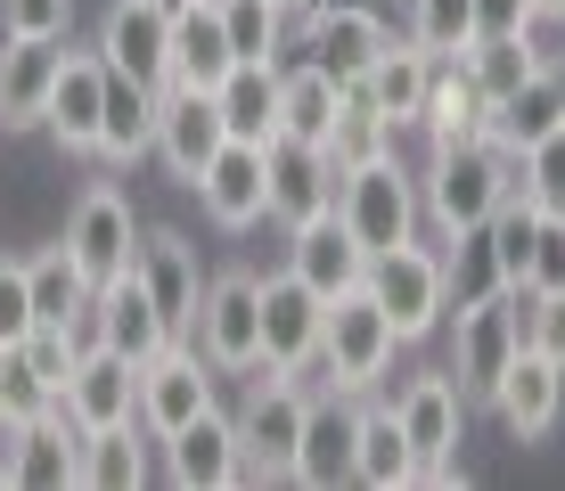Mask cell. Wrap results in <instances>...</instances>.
Instances as JSON below:
<instances>
[{
    "mask_svg": "<svg viewBox=\"0 0 565 491\" xmlns=\"http://www.w3.org/2000/svg\"><path fill=\"white\" fill-rule=\"evenodd\" d=\"M402 33L426 57H467V42H476V0H402Z\"/></svg>",
    "mask_w": 565,
    "mask_h": 491,
    "instance_id": "cell-39",
    "label": "cell"
},
{
    "mask_svg": "<svg viewBox=\"0 0 565 491\" xmlns=\"http://www.w3.org/2000/svg\"><path fill=\"white\" fill-rule=\"evenodd\" d=\"M90 50L107 57V74H131V83L164 90V74H172V0H107Z\"/></svg>",
    "mask_w": 565,
    "mask_h": 491,
    "instance_id": "cell-13",
    "label": "cell"
},
{
    "mask_svg": "<svg viewBox=\"0 0 565 491\" xmlns=\"http://www.w3.org/2000/svg\"><path fill=\"white\" fill-rule=\"evenodd\" d=\"M344 107V83H328L311 57H296V66H279V140H328V124H337Z\"/></svg>",
    "mask_w": 565,
    "mask_h": 491,
    "instance_id": "cell-35",
    "label": "cell"
},
{
    "mask_svg": "<svg viewBox=\"0 0 565 491\" xmlns=\"http://www.w3.org/2000/svg\"><path fill=\"white\" fill-rule=\"evenodd\" d=\"M353 483H369V491H411L418 483V450L402 435L394 402H369V393H361V435H353Z\"/></svg>",
    "mask_w": 565,
    "mask_h": 491,
    "instance_id": "cell-31",
    "label": "cell"
},
{
    "mask_svg": "<svg viewBox=\"0 0 565 491\" xmlns=\"http://www.w3.org/2000/svg\"><path fill=\"white\" fill-rule=\"evenodd\" d=\"M385 42H394V25H385L369 0H311L296 17V50L328 74V83H361Z\"/></svg>",
    "mask_w": 565,
    "mask_h": 491,
    "instance_id": "cell-10",
    "label": "cell"
},
{
    "mask_svg": "<svg viewBox=\"0 0 565 491\" xmlns=\"http://www.w3.org/2000/svg\"><path fill=\"white\" fill-rule=\"evenodd\" d=\"M369 295L385 303L402 344H426L443 320H451V254L426 246V238H402L385 254H369Z\"/></svg>",
    "mask_w": 565,
    "mask_h": 491,
    "instance_id": "cell-4",
    "label": "cell"
},
{
    "mask_svg": "<svg viewBox=\"0 0 565 491\" xmlns=\"http://www.w3.org/2000/svg\"><path fill=\"white\" fill-rule=\"evenodd\" d=\"M156 450H164V483H181V491H238L246 483V442L222 402L205 418H189L181 435H164Z\"/></svg>",
    "mask_w": 565,
    "mask_h": 491,
    "instance_id": "cell-14",
    "label": "cell"
},
{
    "mask_svg": "<svg viewBox=\"0 0 565 491\" xmlns=\"http://www.w3.org/2000/svg\"><path fill=\"white\" fill-rule=\"evenodd\" d=\"M337 222L353 230L369 254H385V246L418 238V230H426L418 164H402V148H385V156H369V164L337 172Z\"/></svg>",
    "mask_w": 565,
    "mask_h": 491,
    "instance_id": "cell-3",
    "label": "cell"
},
{
    "mask_svg": "<svg viewBox=\"0 0 565 491\" xmlns=\"http://www.w3.org/2000/svg\"><path fill=\"white\" fill-rule=\"evenodd\" d=\"M402 140V131L394 124H385V115L377 107H369V98L353 90V83H344V107H337V124H328V164H337V172H353V164H369V156H385V148H394Z\"/></svg>",
    "mask_w": 565,
    "mask_h": 491,
    "instance_id": "cell-38",
    "label": "cell"
},
{
    "mask_svg": "<svg viewBox=\"0 0 565 491\" xmlns=\"http://www.w3.org/2000/svg\"><path fill=\"white\" fill-rule=\"evenodd\" d=\"M541 9L533 0H476V33H533Z\"/></svg>",
    "mask_w": 565,
    "mask_h": 491,
    "instance_id": "cell-47",
    "label": "cell"
},
{
    "mask_svg": "<svg viewBox=\"0 0 565 491\" xmlns=\"http://www.w3.org/2000/svg\"><path fill=\"white\" fill-rule=\"evenodd\" d=\"M451 377L467 393V409H483L492 402V385L509 377V361L524 352V328H516V303H509V287H492V295H467V303H451Z\"/></svg>",
    "mask_w": 565,
    "mask_h": 491,
    "instance_id": "cell-7",
    "label": "cell"
},
{
    "mask_svg": "<svg viewBox=\"0 0 565 491\" xmlns=\"http://www.w3.org/2000/svg\"><path fill=\"white\" fill-rule=\"evenodd\" d=\"M140 230H148V222L131 213L124 189H115V181H90L83 196H74V213H66V254L83 263L90 287H107V279H124V270H131Z\"/></svg>",
    "mask_w": 565,
    "mask_h": 491,
    "instance_id": "cell-11",
    "label": "cell"
},
{
    "mask_svg": "<svg viewBox=\"0 0 565 491\" xmlns=\"http://www.w3.org/2000/svg\"><path fill=\"white\" fill-rule=\"evenodd\" d=\"M230 66H238V50H230L222 0H172V74H164V90H213Z\"/></svg>",
    "mask_w": 565,
    "mask_h": 491,
    "instance_id": "cell-25",
    "label": "cell"
},
{
    "mask_svg": "<svg viewBox=\"0 0 565 491\" xmlns=\"http://www.w3.org/2000/svg\"><path fill=\"white\" fill-rule=\"evenodd\" d=\"M541 57H550V50H541L533 33H476V42H467V74H476V90L500 107V98L541 66Z\"/></svg>",
    "mask_w": 565,
    "mask_h": 491,
    "instance_id": "cell-37",
    "label": "cell"
},
{
    "mask_svg": "<svg viewBox=\"0 0 565 491\" xmlns=\"http://www.w3.org/2000/svg\"><path fill=\"white\" fill-rule=\"evenodd\" d=\"M74 476H83V426L57 402L9 426V483L17 491H66Z\"/></svg>",
    "mask_w": 565,
    "mask_h": 491,
    "instance_id": "cell-20",
    "label": "cell"
},
{
    "mask_svg": "<svg viewBox=\"0 0 565 491\" xmlns=\"http://www.w3.org/2000/svg\"><path fill=\"white\" fill-rule=\"evenodd\" d=\"M9 426H17V409L0 402V483H9Z\"/></svg>",
    "mask_w": 565,
    "mask_h": 491,
    "instance_id": "cell-48",
    "label": "cell"
},
{
    "mask_svg": "<svg viewBox=\"0 0 565 491\" xmlns=\"http://www.w3.org/2000/svg\"><path fill=\"white\" fill-rule=\"evenodd\" d=\"M222 25H230V50L238 57H270V66H279V57L296 50V17L270 9V0H222Z\"/></svg>",
    "mask_w": 565,
    "mask_h": 491,
    "instance_id": "cell-40",
    "label": "cell"
},
{
    "mask_svg": "<svg viewBox=\"0 0 565 491\" xmlns=\"http://www.w3.org/2000/svg\"><path fill=\"white\" fill-rule=\"evenodd\" d=\"M418 140L426 148H451V140H476V131H492V98L476 90V74H467V57H435V74H426V98H418Z\"/></svg>",
    "mask_w": 565,
    "mask_h": 491,
    "instance_id": "cell-26",
    "label": "cell"
},
{
    "mask_svg": "<svg viewBox=\"0 0 565 491\" xmlns=\"http://www.w3.org/2000/svg\"><path fill=\"white\" fill-rule=\"evenodd\" d=\"M516 196L541 222H565V131H550V140H533L516 156Z\"/></svg>",
    "mask_w": 565,
    "mask_h": 491,
    "instance_id": "cell-42",
    "label": "cell"
},
{
    "mask_svg": "<svg viewBox=\"0 0 565 491\" xmlns=\"http://www.w3.org/2000/svg\"><path fill=\"white\" fill-rule=\"evenodd\" d=\"M524 287H541V295L565 287V222H541L533 230V270H524Z\"/></svg>",
    "mask_w": 565,
    "mask_h": 491,
    "instance_id": "cell-46",
    "label": "cell"
},
{
    "mask_svg": "<svg viewBox=\"0 0 565 491\" xmlns=\"http://www.w3.org/2000/svg\"><path fill=\"white\" fill-rule=\"evenodd\" d=\"M213 385H222V369H213L189 337L156 344L140 361V426H148V442H164V435H181L189 418H205Z\"/></svg>",
    "mask_w": 565,
    "mask_h": 491,
    "instance_id": "cell-9",
    "label": "cell"
},
{
    "mask_svg": "<svg viewBox=\"0 0 565 491\" xmlns=\"http://www.w3.org/2000/svg\"><path fill=\"white\" fill-rule=\"evenodd\" d=\"M533 9H541V25H550V17H565V0H533Z\"/></svg>",
    "mask_w": 565,
    "mask_h": 491,
    "instance_id": "cell-49",
    "label": "cell"
},
{
    "mask_svg": "<svg viewBox=\"0 0 565 491\" xmlns=\"http://www.w3.org/2000/svg\"><path fill=\"white\" fill-rule=\"evenodd\" d=\"M156 107H164V90L131 83V74H107V107H99V156L107 164L156 156Z\"/></svg>",
    "mask_w": 565,
    "mask_h": 491,
    "instance_id": "cell-34",
    "label": "cell"
},
{
    "mask_svg": "<svg viewBox=\"0 0 565 491\" xmlns=\"http://www.w3.org/2000/svg\"><path fill=\"white\" fill-rule=\"evenodd\" d=\"M320 295H311L296 270H263V369L279 377H311L320 369Z\"/></svg>",
    "mask_w": 565,
    "mask_h": 491,
    "instance_id": "cell-12",
    "label": "cell"
},
{
    "mask_svg": "<svg viewBox=\"0 0 565 491\" xmlns=\"http://www.w3.org/2000/svg\"><path fill=\"white\" fill-rule=\"evenodd\" d=\"M99 107H107V57L90 42H66V66H57L50 107H42V131L66 156H99Z\"/></svg>",
    "mask_w": 565,
    "mask_h": 491,
    "instance_id": "cell-18",
    "label": "cell"
},
{
    "mask_svg": "<svg viewBox=\"0 0 565 491\" xmlns=\"http://www.w3.org/2000/svg\"><path fill=\"white\" fill-rule=\"evenodd\" d=\"M198 205H205L213 230H255L263 222V148L222 140V156L198 172Z\"/></svg>",
    "mask_w": 565,
    "mask_h": 491,
    "instance_id": "cell-27",
    "label": "cell"
},
{
    "mask_svg": "<svg viewBox=\"0 0 565 491\" xmlns=\"http://www.w3.org/2000/svg\"><path fill=\"white\" fill-rule=\"evenodd\" d=\"M57 409H66L83 435H90V426L140 418V361H131V352H115V344H90L83 361H74L66 393H57Z\"/></svg>",
    "mask_w": 565,
    "mask_h": 491,
    "instance_id": "cell-21",
    "label": "cell"
},
{
    "mask_svg": "<svg viewBox=\"0 0 565 491\" xmlns=\"http://www.w3.org/2000/svg\"><path fill=\"white\" fill-rule=\"evenodd\" d=\"M287 270H296V279L328 303V295H344V287L369 279V246L337 222V205H328V213H311V222L287 230Z\"/></svg>",
    "mask_w": 565,
    "mask_h": 491,
    "instance_id": "cell-23",
    "label": "cell"
},
{
    "mask_svg": "<svg viewBox=\"0 0 565 491\" xmlns=\"http://www.w3.org/2000/svg\"><path fill=\"white\" fill-rule=\"evenodd\" d=\"M394 418L418 450V483H467L459 476V442H467V393L451 369H418L394 385Z\"/></svg>",
    "mask_w": 565,
    "mask_h": 491,
    "instance_id": "cell-6",
    "label": "cell"
},
{
    "mask_svg": "<svg viewBox=\"0 0 565 491\" xmlns=\"http://www.w3.org/2000/svg\"><path fill=\"white\" fill-rule=\"evenodd\" d=\"M0 33H74V0H0Z\"/></svg>",
    "mask_w": 565,
    "mask_h": 491,
    "instance_id": "cell-45",
    "label": "cell"
},
{
    "mask_svg": "<svg viewBox=\"0 0 565 491\" xmlns=\"http://www.w3.org/2000/svg\"><path fill=\"white\" fill-rule=\"evenodd\" d=\"M533 230H541V213H533V205H524V196L509 189V196H500V213L483 222V246H492L500 287H524V270H533Z\"/></svg>",
    "mask_w": 565,
    "mask_h": 491,
    "instance_id": "cell-41",
    "label": "cell"
},
{
    "mask_svg": "<svg viewBox=\"0 0 565 491\" xmlns=\"http://www.w3.org/2000/svg\"><path fill=\"white\" fill-rule=\"evenodd\" d=\"M516 303V328H524V352H541V361L565 369V287L541 295V287H509Z\"/></svg>",
    "mask_w": 565,
    "mask_h": 491,
    "instance_id": "cell-43",
    "label": "cell"
},
{
    "mask_svg": "<svg viewBox=\"0 0 565 491\" xmlns=\"http://www.w3.org/2000/svg\"><path fill=\"white\" fill-rule=\"evenodd\" d=\"M509 189H516V148H500L492 131L451 140V148H426V164H418V205H426V230H435V238L483 230Z\"/></svg>",
    "mask_w": 565,
    "mask_h": 491,
    "instance_id": "cell-1",
    "label": "cell"
},
{
    "mask_svg": "<svg viewBox=\"0 0 565 491\" xmlns=\"http://www.w3.org/2000/svg\"><path fill=\"white\" fill-rule=\"evenodd\" d=\"M426 74H435V57H426L411 33H402V42H385V50H377V66H369L353 90H361L394 131H411V124H418V98H426Z\"/></svg>",
    "mask_w": 565,
    "mask_h": 491,
    "instance_id": "cell-33",
    "label": "cell"
},
{
    "mask_svg": "<svg viewBox=\"0 0 565 491\" xmlns=\"http://www.w3.org/2000/svg\"><path fill=\"white\" fill-rule=\"evenodd\" d=\"M311 393L303 377H279V369H255L238 402V442H246V483H287V459H296Z\"/></svg>",
    "mask_w": 565,
    "mask_h": 491,
    "instance_id": "cell-8",
    "label": "cell"
},
{
    "mask_svg": "<svg viewBox=\"0 0 565 491\" xmlns=\"http://www.w3.org/2000/svg\"><path fill=\"white\" fill-rule=\"evenodd\" d=\"M353 435H361V402L353 393H311L296 459H287V483H303V491L353 483Z\"/></svg>",
    "mask_w": 565,
    "mask_h": 491,
    "instance_id": "cell-19",
    "label": "cell"
},
{
    "mask_svg": "<svg viewBox=\"0 0 565 491\" xmlns=\"http://www.w3.org/2000/svg\"><path fill=\"white\" fill-rule=\"evenodd\" d=\"M189 344H198L222 377H255L263 369V270H205Z\"/></svg>",
    "mask_w": 565,
    "mask_h": 491,
    "instance_id": "cell-5",
    "label": "cell"
},
{
    "mask_svg": "<svg viewBox=\"0 0 565 491\" xmlns=\"http://www.w3.org/2000/svg\"><path fill=\"white\" fill-rule=\"evenodd\" d=\"M131 270H140L148 303L164 311V328H172V337H189V328H198V295H205V263H198V246H189V230H172V222L140 230Z\"/></svg>",
    "mask_w": 565,
    "mask_h": 491,
    "instance_id": "cell-15",
    "label": "cell"
},
{
    "mask_svg": "<svg viewBox=\"0 0 565 491\" xmlns=\"http://www.w3.org/2000/svg\"><path fill=\"white\" fill-rule=\"evenodd\" d=\"M483 409H492V418L509 426L516 442H550L557 418H565V369L541 361V352H516L509 377L492 385V402H483Z\"/></svg>",
    "mask_w": 565,
    "mask_h": 491,
    "instance_id": "cell-24",
    "label": "cell"
},
{
    "mask_svg": "<svg viewBox=\"0 0 565 491\" xmlns=\"http://www.w3.org/2000/svg\"><path fill=\"white\" fill-rule=\"evenodd\" d=\"M279 66H287V57H279ZM279 66H270V57H238V66L213 83V107H222L230 140H255V148L279 140Z\"/></svg>",
    "mask_w": 565,
    "mask_h": 491,
    "instance_id": "cell-28",
    "label": "cell"
},
{
    "mask_svg": "<svg viewBox=\"0 0 565 491\" xmlns=\"http://www.w3.org/2000/svg\"><path fill=\"white\" fill-rule=\"evenodd\" d=\"M156 476V442H148V426L140 418H124V426H90L83 435V491H140Z\"/></svg>",
    "mask_w": 565,
    "mask_h": 491,
    "instance_id": "cell-32",
    "label": "cell"
},
{
    "mask_svg": "<svg viewBox=\"0 0 565 491\" xmlns=\"http://www.w3.org/2000/svg\"><path fill=\"white\" fill-rule=\"evenodd\" d=\"M33 287H25V254H0V352L33 337Z\"/></svg>",
    "mask_w": 565,
    "mask_h": 491,
    "instance_id": "cell-44",
    "label": "cell"
},
{
    "mask_svg": "<svg viewBox=\"0 0 565 491\" xmlns=\"http://www.w3.org/2000/svg\"><path fill=\"white\" fill-rule=\"evenodd\" d=\"M66 42L74 33H0V131H42Z\"/></svg>",
    "mask_w": 565,
    "mask_h": 491,
    "instance_id": "cell-17",
    "label": "cell"
},
{
    "mask_svg": "<svg viewBox=\"0 0 565 491\" xmlns=\"http://www.w3.org/2000/svg\"><path fill=\"white\" fill-rule=\"evenodd\" d=\"M394 320H385V303L361 287H344V295H328V311H320V369H328V393H377L385 377H394Z\"/></svg>",
    "mask_w": 565,
    "mask_h": 491,
    "instance_id": "cell-2",
    "label": "cell"
},
{
    "mask_svg": "<svg viewBox=\"0 0 565 491\" xmlns=\"http://www.w3.org/2000/svg\"><path fill=\"white\" fill-rule=\"evenodd\" d=\"M222 107H213V90H164V107H156V164L172 172L181 189H198V172L222 156Z\"/></svg>",
    "mask_w": 565,
    "mask_h": 491,
    "instance_id": "cell-22",
    "label": "cell"
},
{
    "mask_svg": "<svg viewBox=\"0 0 565 491\" xmlns=\"http://www.w3.org/2000/svg\"><path fill=\"white\" fill-rule=\"evenodd\" d=\"M90 328H99V344H115V352H131V361H148L156 344H172V328H164V311L148 303L140 270H124V279L90 287Z\"/></svg>",
    "mask_w": 565,
    "mask_h": 491,
    "instance_id": "cell-30",
    "label": "cell"
},
{
    "mask_svg": "<svg viewBox=\"0 0 565 491\" xmlns=\"http://www.w3.org/2000/svg\"><path fill=\"white\" fill-rule=\"evenodd\" d=\"M337 205V164H328V148L311 140H270L263 148V222L296 230L311 213Z\"/></svg>",
    "mask_w": 565,
    "mask_h": 491,
    "instance_id": "cell-16",
    "label": "cell"
},
{
    "mask_svg": "<svg viewBox=\"0 0 565 491\" xmlns=\"http://www.w3.org/2000/svg\"><path fill=\"white\" fill-rule=\"evenodd\" d=\"M270 9H287V17H303V9H311V0H270Z\"/></svg>",
    "mask_w": 565,
    "mask_h": 491,
    "instance_id": "cell-50",
    "label": "cell"
},
{
    "mask_svg": "<svg viewBox=\"0 0 565 491\" xmlns=\"http://www.w3.org/2000/svg\"><path fill=\"white\" fill-rule=\"evenodd\" d=\"M550 131H565V57H541V66L492 107V140L516 148V156L533 140H550Z\"/></svg>",
    "mask_w": 565,
    "mask_h": 491,
    "instance_id": "cell-29",
    "label": "cell"
},
{
    "mask_svg": "<svg viewBox=\"0 0 565 491\" xmlns=\"http://www.w3.org/2000/svg\"><path fill=\"white\" fill-rule=\"evenodd\" d=\"M25 287H33V320H74V311L90 303V279H83V263L66 254V238L25 254Z\"/></svg>",
    "mask_w": 565,
    "mask_h": 491,
    "instance_id": "cell-36",
    "label": "cell"
}]
</instances>
